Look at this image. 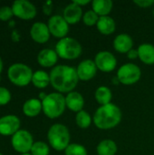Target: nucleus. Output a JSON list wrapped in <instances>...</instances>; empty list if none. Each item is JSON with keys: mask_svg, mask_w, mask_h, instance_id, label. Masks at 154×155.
<instances>
[{"mask_svg": "<svg viewBox=\"0 0 154 155\" xmlns=\"http://www.w3.org/2000/svg\"><path fill=\"white\" fill-rule=\"evenodd\" d=\"M64 155H88L86 148L79 143H70L64 150Z\"/></svg>", "mask_w": 154, "mask_h": 155, "instance_id": "nucleus-28", "label": "nucleus"}, {"mask_svg": "<svg viewBox=\"0 0 154 155\" xmlns=\"http://www.w3.org/2000/svg\"><path fill=\"white\" fill-rule=\"evenodd\" d=\"M43 113L49 119L60 117L65 111V96L60 93H51L42 101Z\"/></svg>", "mask_w": 154, "mask_h": 155, "instance_id": "nucleus-4", "label": "nucleus"}, {"mask_svg": "<svg viewBox=\"0 0 154 155\" xmlns=\"http://www.w3.org/2000/svg\"><path fill=\"white\" fill-rule=\"evenodd\" d=\"M139 59L147 65L154 64V45L149 43H143L138 47Z\"/></svg>", "mask_w": 154, "mask_h": 155, "instance_id": "nucleus-20", "label": "nucleus"}, {"mask_svg": "<svg viewBox=\"0 0 154 155\" xmlns=\"http://www.w3.org/2000/svg\"><path fill=\"white\" fill-rule=\"evenodd\" d=\"M113 48L120 54H127L133 49V40L128 34H120L113 39Z\"/></svg>", "mask_w": 154, "mask_h": 155, "instance_id": "nucleus-18", "label": "nucleus"}, {"mask_svg": "<svg viewBox=\"0 0 154 155\" xmlns=\"http://www.w3.org/2000/svg\"><path fill=\"white\" fill-rule=\"evenodd\" d=\"M34 72L25 64L15 63L9 66L7 70V77L9 81L19 87H25L32 83Z\"/></svg>", "mask_w": 154, "mask_h": 155, "instance_id": "nucleus-6", "label": "nucleus"}, {"mask_svg": "<svg viewBox=\"0 0 154 155\" xmlns=\"http://www.w3.org/2000/svg\"><path fill=\"white\" fill-rule=\"evenodd\" d=\"M13 10L11 6L4 5L0 7V20L1 21H8L13 17Z\"/></svg>", "mask_w": 154, "mask_h": 155, "instance_id": "nucleus-31", "label": "nucleus"}, {"mask_svg": "<svg viewBox=\"0 0 154 155\" xmlns=\"http://www.w3.org/2000/svg\"><path fill=\"white\" fill-rule=\"evenodd\" d=\"M44 12L46 15H50L52 12V2H46L44 5Z\"/></svg>", "mask_w": 154, "mask_h": 155, "instance_id": "nucleus-34", "label": "nucleus"}, {"mask_svg": "<svg viewBox=\"0 0 154 155\" xmlns=\"http://www.w3.org/2000/svg\"><path fill=\"white\" fill-rule=\"evenodd\" d=\"M30 153L32 155H49L50 153L49 145L44 142H41V141L35 142L32 146Z\"/></svg>", "mask_w": 154, "mask_h": 155, "instance_id": "nucleus-27", "label": "nucleus"}, {"mask_svg": "<svg viewBox=\"0 0 154 155\" xmlns=\"http://www.w3.org/2000/svg\"><path fill=\"white\" fill-rule=\"evenodd\" d=\"M92 122H93V118L91 117L90 114L87 113L86 111L83 110L76 114L75 123L79 128L86 129V128L90 127V125L92 124Z\"/></svg>", "mask_w": 154, "mask_h": 155, "instance_id": "nucleus-26", "label": "nucleus"}, {"mask_svg": "<svg viewBox=\"0 0 154 155\" xmlns=\"http://www.w3.org/2000/svg\"><path fill=\"white\" fill-rule=\"evenodd\" d=\"M58 54L55 50L50 48H44L41 50L37 54V63L44 68L54 67L58 61Z\"/></svg>", "mask_w": 154, "mask_h": 155, "instance_id": "nucleus-16", "label": "nucleus"}, {"mask_svg": "<svg viewBox=\"0 0 154 155\" xmlns=\"http://www.w3.org/2000/svg\"><path fill=\"white\" fill-rule=\"evenodd\" d=\"M100 16L93 10H88L86 11L84 15H83V22L85 25L87 26H93L96 25L98 23Z\"/></svg>", "mask_w": 154, "mask_h": 155, "instance_id": "nucleus-29", "label": "nucleus"}, {"mask_svg": "<svg viewBox=\"0 0 154 155\" xmlns=\"http://www.w3.org/2000/svg\"><path fill=\"white\" fill-rule=\"evenodd\" d=\"M142 76L141 68L133 63H127L119 67L117 71L118 82L124 85H132L138 83Z\"/></svg>", "mask_w": 154, "mask_h": 155, "instance_id": "nucleus-7", "label": "nucleus"}, {"mask_svg": "<svg viewBox=\"0 0 154 155\" xmlns=\"http://www.w3.org/2000/svg\"><path fill=\"white\" fill-rule=\"evenodd\" d=\"M20 119L15 114H7L0 118V134L13 136L20 130Z\"/></svg>", "mask_w": 154, "mask_h": 155, "instance_id": "nucleus-12", "label": "nucleus"}, {"mask_svg": "<svg viewBox=\"0 0 154 155\" xmlns=\"http://www.w3.org/2000/svg\"><path fill=\"white\" fill-rule=\"evenodd\" d=\"M30 36L37 44H45L51 36L48 25L43 22L33 24L30 29Z\"/></svg>", "mask_w": 154, "mask_h": 155, "instance_id": "nucleus-14", "label": "nucleus"}, {"mask_svg": "<svg viewBox=\"0 0 154 155\" xmlns=\"http://www.w3.org/2000/svg\"><path fill=\"white\" fill-rule=\"evenodd\" d=\"M97 70L98 69L96 67L94 61L91 59H86L82 61L76 68L78 78L80 81L83 82H87L92 80L96 75Z\"/></svg>", "mask_w": 154, "mask_h": 155, "instance_id": "nucleus-13", "label": "nucleus"}, {"mask_svg": "<svg viewBox=\"0 0 154 155\" xmlns=\"http://www.w3.org/2000/svg\"><path fill=\"white\" fill-rule=\"evenodd\" d=\"M113 3L112 0H93L92 2V10L100 17L107 16L113 10Z\"/></svg>", "mask_w": 154, "mask_h": 155, "instance_id": "nucleus-22", "label": "nucleus"}, {"mask_svg": "<svg viewBox=\"0 0 154 155\" xmlns=\"http://www.w3.org/2000/svg\"><path fill=\"white\" fill-rule=\"evenodd\" d=\"M0 155H4V154H2V153H0Z\"/></svg>", "mask_w": 154, "mask_h": 155, "instance_id": "nucleus-38", "label": "nucleus"}, {"mask_svg": "<svg viewBox=\"0 0 154 155\" xmlns=\"http://www.w3.org/2000/svg\"><path fill=\"white\" fill-rule=\"evenodd\" d=\"M50 82L53 88L60 94H69L74 91L80 81L76 68L65 64L55 65L50 72Z\"/></svg>", "mask_w": 154, "mask_h": 155, "instance_id": "nucleus-1", "label": "nucleus"}, {"mask_svg": "<svg viewBox=\"0 0 154 155\" xmlns=\"http://www.w3.org/2000/svg\"><path fill=\"white\" fill-rule=\"evenodd\" d=\"M32 84L38 89H44L51 84L50 74L44 70H37L33 74Z\"/></svg>", "mask_w": 154, "mask_h": 155, "instance_id": "nucleus-23", "label": "nucleus"}, {"mask_svg": "<svg viewBox=\"0 0 154 155\" xmlns=\"http://www.w3.org/2000/svg\"><path fill=\"white\" fill-rule=\"evenodd\" d=\"M15 16L22 20H31L36 16L37 10L35 5L27 0H16L12 5Z\"/></svg>", "mask_w": 154, "mask_h": 155, "instance_id": "nucleus-9", "label": "nucleus"}, {"mask_svg": "<svg viewBox=\"0 0 154 155\" xmlns=\"http://www.w3.org/2000/svg\"><path fill=\"white\" fill-rule=\"evenodd\" d=\"M13 149L20 154L28 153L34 144L33 135L26 130H19L11 138Z\"/></svg>", "mask_w": 154, "mask_h": 155, "instance_id": "nucleus-8", "label": "nucleus"}, {"mask_svg": "<svg viewBox=\"0 0 154 155\" xmlns=\"http://www.w3.org/2000/svg\"><path fill=\"white\" fill-rule=\"evenodd\" d=\"M11 99H12V94L10 91L5 87L0 86V106L8 104Z\"/></svg>", "mask_w": 154, "mask_h": 155, "instance_id": "nucleus-30", "label": "nucleus"}, {"mask_svg": "<svg viewBox=\"0 0 154 155\" xmlns=\"http://www.w3.org/2000/svg\"><path fill=\"white\" fill-rule=\"evenodd\" d=\"M127 57L130 59V60H135L137 58H139V54H138V50L137 49H132L131 51H129L127 54Z\"/></svg>", "mask_w": 154, "mask_h": 155, "instance_id": "nucleus-33", "label": "nucleus"}, {"mask_svg": "<svg viewBox=\"0 0 154 155\" xmlns=\"http://www.w3.org/2000/svg\"><path fill=\"white\" fill-rule=\"evenodd\" d=\"M65 104H66L67 109H69L71 112L77 114V113L83 111V108L84 106V96L79 92L73 91L66 94Z\"/></svg>", "mask_w": 154, "mask_h": 155, "instance_id": "nucleus-17", "label": "nucleus"}, {"mask_svg": "<svg viewBox=\"0 0 154 155\" xmlns=\"http://www.w3.org/2000/svg\"><path fill=\"white\" fill-rule=\"evenodd\" d=\"M70 132L68 128L62 124H53L47 133L49 145L55 151H64L70 144Z\"/></svg>", "mask_w": 154, "mask_h": 155, "instance_id": "nucleus-3", "label": "nucleus"}, {"mask_svg": "<svg viewBox=\"0 0 154 155\" xmlns=\"http://www.w3.org/2000/svg\"><path fill=\"white\" fill-rule=\"evenodd\" d=\"M3 67H4L3 60H2V58L0 57V74H1V73H2V71H3Z\"/></svg>", "mask_w": 154, "mask_h": 155, "instance_id": "nucleus-36", "label": "nucleus"}, {"mask_svg": "<svg viewBox=\"0 0 154 155\" xmlns=\"http://www.w3.org/2000/svg\"><path fill=\"white\" fill-rule=\"evenodd\" d=\"M98 31L104 35H110L114 33L116 29V23L114 19L109 15L101 16L96 25Z\"/></svg>", "mask_w": 154, "mask_h": 155, "instance_id": "nucleus-21", "label": "nucleus"}, {"mask_svg": "<svg viewBox=\"0 0 154 155\" xmlns=\"http://www.w3.org/2000/svg\"><path fill=\"white\" fill-rule=\"evenodd\" d=\"M134 4L142 8H148L153 5L154 0H135Z\"/></svg>", "mask_w": 154, "mask_h": 155, "instance_id": "nucleus-32", "label": "nucleus"}, {"mask_svg": "<svg viewBox=\"0 0 154 155\" xmlns=\"http://www.w3.org/2000/svg\"><path fill=\"white\" fill-rule=\"evenodd\" d=\"M73 3H74V4H76L77 5H79V6H84V5H86L87 4H89L90 3V1L89 0H74V1H73Z\"/></svg>", "mask_w": 154, "mask_h": 155, "instance_id": "nucleus-35", "label": "nucleus"}, {"mask_svg": "<svg viewBox=\"0 0 154 155\" xmlns=\"http://www.w3.org/2000/svg\"><path fill=\"white\" fill-rule=\"evenodd\" d=\"M123 114L121 109L114 104L100 106L93 114V122L101 130H110L120 124Z\"/></svg>", "mask_w": 154, "mask_h": 155, "instance_id": "nucleus-2", "label": "nucleus"}, {"mask_svg": "<svg viewBox=\"0 0 154 155\" xmlns=\"http://www.w3.org/2000/svg\"><path fill=\"white\" fill-rule=\"evenodd\" d=\"M94 63L98 70L103 73L113 72L117 66V59L113 54L109 51H101L96 54Z\"/></svg>", "mask_w": 154, "mask_h": 155, "instance_id": "nucleus-11", "label": "nucleus"}, {"mask_svg": "<svg viewBox=\"0 0 154 155\" xmlns=\"http://www.w3.org/2000/svg\"><path fill=\"white\" fill-rule=\"evenodd\" d=\"M22 110L25 116L30 118L36 117L43 111L42 102L36 98L28 99L24 103Z\"/></svg>", "mask_w": 154, "mask_h": 155, "instance_id": "nucleus-19", "label": "nucleus"}, {"mask_svg": "<svg viewBox=\"0 0 154 155\" xmlns=\"http://www.w3.org/2000/svg\"><path fill=\"white\" fill-rule=\"evenodd\" d=\"M20 155H32L30 153H23V154H20Z\"/></svg>", "mask_w": 154, "mask_h": 155, "instance_id": "nucleus-37", "label": "nucleus"}, {"mask_svg": "<svg viewBox=\"0 0 154 155\" xmlns=\"http://www.w3.org/2000/svg\"><path fill=\"white\" fill-rule=\"evenodd\" d=\"M94 97L97 103L102 106V105H106L111 104V101L113 99V94L112 91L109 87L103 85L99 86L94 93Z\"/></svg>", "mask_w": 154, "mask_h": 155, "instance_id": "nucleus-25", "label": "nucleus"}, {"mask_svg": "<svg viewBox=\"0 0 154 155\" xmlns=\"http://www.w3.org/2000/svg\"><path fill=\"white\" fill-rule=\"evenodd\" d=\"M83 9L81 6L74 3H71L66 5L63 12V17L69 25H75L83 19Z\"/></svg>", "mask_w": 154, "mask_h": 155, "instance_id": "nucleus-15", "label": "nucleus"}, {"mask_svg": "<svg viewBox=\"0 0 154 155\" xmlns=\"http://www.w3.org/2000/svg\"><path fill=\"white\" fill-rule=\"evenodd\" d=\"M47 25L50 34L54 37L59 38V40L66 37L69 33V24L65 21L63 15H52L48 20Z\"/></svg>", "mask_w": 154, "mask_h": 155, "instance_id": "nucleus-10", "label": "nucleus"}, {"mask_svg": "<svg viewBox=\"0 0 154 155\" xmlns=\"http://www.w3.org/2000/svg\"><path fill=\"white\" fill-rule=\"evenodd\" d=\"M55 52L64 60H75L82 54L83 48L76 39L66 36L56 43Z\"/></svg>", "mask_w": 154, "mask_h": 155, "instance_id": "nucleus-5", "label": "nucleus"}, {"mask_svg": "<svg viewBox=\"0 0 154 155\" xmlns=\"http://www.w3.org/2000/svg\"><path fill=\"white\" fill-rule=\"evenodd\" d=\"M118 151V146L116 143L113 140L106 139L100 142L96 147V152L98 155H115Z\"/></svg>", "mask_w": 154, "mask_h": 155, "instance_id": "nucleus-24", "label": "nucleus"}]
</instances>
